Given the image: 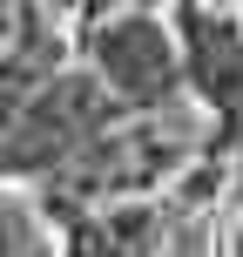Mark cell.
Instances as JSON below:
<instances>
[{"label": "cell", "instance_id": "obj_1", "mask_svg": "<svg viewBox=\"0 0 243 257\" xmlns=\"http://www.w3.org/2000/svg\"><path fill=\"white\" fill-rule=\"evenodd\" d=\"M75 54L122 115H176L189 102L182 88V48L162 7H122V14H95L75 21Z\"/></svg>", "mask_w": 243, "mask_h": 257}, {"label": "cell", "instance_id": "obj_2", "mask_svg": "<svg viewBox=\"0 0 243 257\" xmlns=\"http://www.w3.org/2000/svg\"><path fill=\"white\" fill-rule=\"evenodd\" d=\"M182 48V88L216 122V149H243V14L209 0H169Z\"/></svg>", "mask_w": 243, "mask_h": 257}, {"label": "cell", "instance_id": "obj_3", "mask_svg": "<svg viewBox=\"0 0 243 257\" xmlns=\"http://www.w3.org/2000/svg\"><path fill=\"white\" fill-rule=\"evenodd\" d=\"M155 257H209V223H203V217H182Z\"/></svg>", "mask_w": 243, "mask_h": 257}, {"label": "cell", "instance_id": "obj_4", "mask_svg": "<svg viewBox=\"0 0 243 257\" xmlns=\"http://www.w3.org/2000/svg\"><path fill=\"white\" fill-rule=\"evenodd\" d=\"M122 7H169V0H75V21H95V14H122Z\"/></svg>", "mask_w": 243, "mask_h": 257}, {"label": "cell", "instance_id": "obj_5", "mask_svg": "<svg viewBox=\"0 0 243 257\" xmlns=\"http://www.w3.org/2000/svg\"><path fill=\"white\" fill-rule=\"evenodd\" d=\"M209 7H236V0H209Z\"/></svg>", "mask_w": 243, "mask_h": 257}, {"label": "cell", "instance_id": "obj_6", "mask_svg": "<svg viewBox=\"0 0 243 257\" xmlns=\"http://www.w3.org/2000/svg\"><path fill=\"white\" fill-rule=\"evenodd\" d=\"M236 14H243V0H236Z\"/></svg>", "mask_w": 243, "mask_h": 257}]
</instances>
